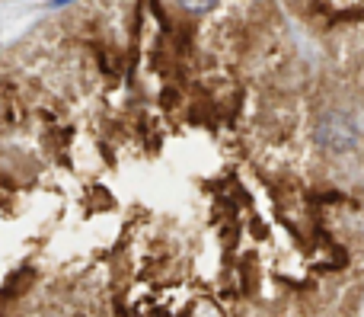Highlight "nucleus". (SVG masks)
I'll return each mask as SVG.
<instances>
[{
	"instance_id": "f257e3e1",
	"label": "nucleus",
	"mask_w": 364,
	"mask_h": 317,
	"mask_svg": "<svg viewBox=\"0 0 364 317\" xmlns=\"http://www.w3.org/2000/svg\"><path fill=\"white\" fill-rule=\"evenodd\" d=\"M218 4L220 0H179V6L186 13H192V16H205V13H211Z\"/></svg>"
}]
</instances>
